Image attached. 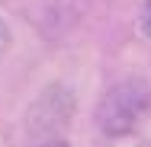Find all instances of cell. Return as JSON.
Returning a JSON list of instances; mask_svg holds the SVG:
<instances>
[{"label":"cell","instance_id":"cell-1","mask_svg":"<svg viewBox=\"0 0 151 147\" xmlns=\"http://www.w3.org/2000/svg\"><path fill=\"white\" fill-rule=\"evenodd\" d=\"M151 115V83L138 74L119 77L116 83L100 96L93 121L106 138H125L135 134Z\"/></svg>","mask_w":151,"mask_h":147},{"label":"cell","instance_id":"cell-2","mask_svg":"<svg viewBox=\"0 0 151 147\" xmlns=\"http://www.w3.org/2000/svg\"><path fill=\"white\" fill-rule=\"evenodd\" d=\"M77 109V96L74 89L64 83H48L26 109V134L29 138H48L58 134L61 128H68V121L74 118Z\"/></svg>","mask_w":151,"mask_h":147},{"label":"cell","instance_id":"cell-3","mask_svg":"<svg viewBox=\"0 0 151 147\" xmlns=\"http://www.w3.org/2000/svg\"><path fill=\"white\" fill-rule=\"evenodd\" d=\"M10 45H13V35H10V26L0 19V61L6 58V51H10Z\"/></svg>","mask_w":151,"mask_h":147},{"label":"cell","instance_id":"cell-4","mask_svg":"<svg viewBox=\"0 0 151 147\" xmlns=\"http://www.w3.org/2000/svg\"><path fill=\"white\" fill-rule=\"evenodd\" d=\"M142 35L151 38V0H145V6H142Z\"/></svg>","mask_w":151,"mask_h":147},{"label":"cell","instance_id":"cell-5","mask_svg":"<svg viewBox=\"0 0 151 147\" xmlns=\"http://www.w3.org/2000/svg\"><path fill=\"white\" fill-rule=\"evenodd\" d=\"M39 147H71V144H68V141H58V138H55V141H42Z\"/></svg>","mask_w":151,"mask_h":147}]
</instances>
